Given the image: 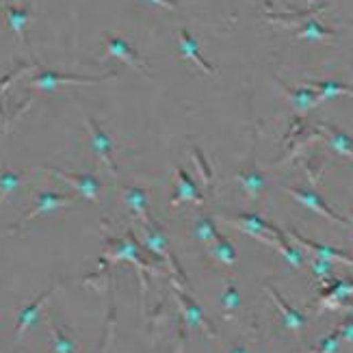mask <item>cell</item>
<instances>
[{
  "instance_id": "obj_1",
  "label": "cell",
  "mask_w": 353,
  "mask_h": 353,
  "mask_svg": "<svg viewBox=\"0 0 353 353\" xmlns=\"http://www.w3.org/2000/svg\"><path fill=\"white\" fill-rule=\"evenodd\" d=\"M143 245L137 241V236L132 232H128L124 239H104V260H111V263H117V260H128L139 271V280H141V295H145L148 288V275L145 273H161L159 263H148V260L141 256L143 254Z\"/></svg>"
},
{
  "instance_id": "obj_2",
  "label": "cell",
  "mask_w": 353,
  "mask_h": 353,
  "mask_svg": "<svg viewBox=\"0 0 353 353\" xmlns=\"http://www.w3.org/2000/svg\"><path fill=\"white\" fill-rule=\"evenodd\" d=\"M137 230H139V234H141L143 248L150 254H157L159 258L167 260V265H170L172 273L178 275V278L184 280V284H187V275H184V271L178 267V260H176V256L172 252V243H170V239H167V234H165V228L154 217H150L148 221H139V228H137Z\"/></svg>"
},
{
  "instance_id": "obj_3",
  "label": "cell",
  "mask_w": 353,
  "mask_h": 353,
  "mask_svg": "<svg viewBox=\"0 0 353 353\" xmlns=\"http://www.w3.org/2000/svg\"><path fill=\"white\" fill-rule=\"evenodd\" d=\"M117 72H106L100 76H81V74H59L52 70H39L33 79H30V89H39V91H52L59 85H96L102 81L115 79Z\"/></svg>"
},
{
  "instance_id": "obj_4",
  "label": "cell",
  "mask_w": 353,
  "mask_h": 353,
  "mask_svg": "<svg viewBox=\"0 0 353 353\" xmlns=\"http://www.w3.org/2000/svg\"><path fill=\"white\" fill-rule=\"evenodd\" d=\"M170 284H172L174 297H176L178 305H180V310H182V314H184V321H187V323H189L191 327L204 330V332L210 336V339H217V332H214L212 323L206 319V314L202 312V308H199V305L189 297L187 288H182L180 282H178L176 278H170Z\"/></svg>"
},
{
  "instance_id": "obj_5",
  "label": "cell",
  "mask_w": 353,
  "mask_h": 353,
  "mask_svg": "<svg viewBox=\"0 0 353 353\" xmlns=\"http://www.w3.org/2000/svg\"><path fill=\"white\" fill-rule=\"evenodd\" d=\"M76 202V197L74 195H68V193H59V191H41V193H37V204H35V208L30 210L28 214H24V217L15 223V225H11L7 232H5V236H9V234H13V232H18L20 228H24L28 221H33L35 217H39V214H46V212H52V210H57V208H65V206H72Z\"/></svg>"
},
{
  "instance_id": "obj_6",
  "label": "cell",
  "mask_w": 353,
  "mask_h": 353,
  "mask_svg": "<svg viewBox=\"0 0 353 353\" xmlns=\"http://www.w3.org/2000/svg\"><path fill=\"white\" fill-rule=\"evenodd\" d=\"M284 191L290 195V197H295L299 204H303L305 208H310L312 212L321 214V217H325L334 223H339V225H351V219L343 217V214H339L336 210H332L325 202H323V197H321L314 189H299V187H284Z\"/></svg>"
},
{
  "instance_id": "obj_7",
  "label": "cell",
  "mask_w": 353,
  "mask_h": 353,
  "mask_svg": "<svg viewBox=\"0 0 353 353\" xmlns=\"http://www.w3.org/2000/svg\"><path fill=\"white\" fill-rule=\"evenodd\" d=\"M353 299V278H334L323 290L319 293L316 299V310H341L343 303Z\"/></svg>"
},
{
  "instance_id": "obj_8",
  "label": "cell",
  "mask_w": 353,
  "mask_h": 353,
  "mask_svg": "<svg viewBox=\"0 0 353 353\" xmlns=\"http://www.w3.org/2000/svg\"><path fill=\"white\" fill-rule=\"evenodd\" d=\"M43 170L61 178L63 182H68L70 187H74L76 193H81L83 197L91 199V202H100V191L104 189V184L94 174H70L63 170H57V167H43Z\"/></svg>"
},
{
  "instance_id": "obj_9",
  "label": "cell",
  "mask_w": 353,
  "mask_h": 353,
  "mask_svg": "<svg viewBox=\"0 0 353 353\" xmlns=\"http://www.w3.org/2000/svg\"><path fill=\"white\" fill-rule=\"evenodd\" d=\"M104 43H106V52H104V57H102V59H106V57L121 59V61H124V63H128L130 68H134L139 74L150 76V74H148V65L143 63L141 57H139V52H137L128 41H124V39L117 37V35L104 33Z\"/></svg>"
},
{
  "instance_id": "obj_10",
  "label": "cell",
  "mask_w": 353,
  "mask_h": 353,
  "mask_svg": "<svg viewBox=\"0 0 353 353\" xmlns=\"http://www.w3.org/2000/svg\"><path fill=\"white\" fill-rule=\"evenodd\" d=\"M286 234H288L290 241H295L299 248L305 250V252H310L314 256H321V258H327V260H334V263H343V265L353 267V256L347 254V252H343V250H339V248H332V245H323V243H316L312 239H305L303 234L297 232L295 228L288 230Z\"/></svg>"
},
{
  "instance_id": "obj_11",
  "label": "cell",
  "mask_w": 353,
  "mask_h": 353,
  "mask_svg": "<svg viewBox=\"0 0 353 353\" xmlns=\"http://www.w3.org/2000/svg\"><path fill=\"white\" fill-rule=\"evenodd\" d=\"M87 130H89V137H91V148L98 152V157L104 161L106 167H109V172L113 176H117V165H115V159H113V148H115L113 139L100 128L98 121L94 117H89V115H87Z\"/></svg>"
},
{
  "instance_id": "obj_12",
  "label": "cell",
  "mask_w": 353,
  "mask_h": 353,
  "mask_svg": "<svg viewBox=\"0 0 353 353\" xmlns=\"http://www.w3.org/2000/svg\"><path fill=\"white\" fill-rule=\"evenodd\" d=\"M174 174H176V191L172 197V206H178L182 202H191L195 206H202L204 204V193L199 191V187L193 182V178L182 170V167H174Z\"/></svg>"
},
{
  "instance_id": "obj_13",
  "label": "cell",
  "mask_w": 353,
  "mask_h": 353,
  "mask_svg": "<svg viewBox=\"0 0 353 353\" xmlns=\"http://www.w3.org/2000/svg\"><path fill=\"white\" fill-rule=\"evenodd\" d=\"M57 288H59V282L50 284L48 288L43 290L41 295H37V297H35V301H33V303H28L26 308H22V310H20V314H18V323H15V343H18V341L22 339V336L26 334V330L35 323L37 316H39V312H41V308L46 305V301L50 299V295L54 293Z\"/></svg>"
},
{
  "instance_id": "obj_14",
  "label": "cell",
  "mask_w": 353,
  "mask_h": 353,
  "mask_svg": "<svg viewBox=\"0 0 353 353\" xmlns=\"http://www.w3.org/2000/svg\"><path fill=\"white\" fill-rule=\"evenodd\" d=\"M278 85L284 89V94L288 96V100L293 102L297 115H305L310 113L312 109H316V106L323 102V98L319 96V91L310 85H303V87H288L284 85L282 81H278Z\"/></svg>"
},
{
  "instance_id": "obj_15",
  "label": "cell",
  "mask_w": 353,
  "mask_h": 353,
  "mask_svg": "<svg viewBox=\"0 0 353 353\" xmlns=\"http://www.w3.org/2000/svg\"><path fill=\"white\" fill-rule=\"evenodd\" d=\"M314 137H321V139H323L332 150L339 152L341 157L353 161V137H349L341 128H336L332 124H316Z\"/></svg>"
},
{
  "instance_id": "obj_16",
  "label": "cell",
  "mask_w": 353,
  "mask_h": 353,
  "mask_svg": "<svg viewBox=\"0 0 353 353\" xmlns=\"http://www.w3.org/2000/svg\"><path fill=\"white\" fill-rule=\"evenodd\" d=\"M265 293L273 299L275 308L280 310V316H282L284 327H288L290 332H301L305 325H308V316H305L303 312H299V310H295L293 305H288V303L284 301V297H282L273 286H265Z\"/></svg>"
},
{
  "instance_id": "obj_17",
  "label": "cell",
  "mask_w": 353,
  "mask_h": 353,
  "mask_svg": "<svg viewBox=\"0 0 353 353\" xmlns=\"http://www.w3.org/2000/svg\"><path fill=\"white\" fill-rule=\"evenodd\" d=\"M178 46H180V54H182L184 59L193 61V63H195L197 68H202L204 74H208V76L214 74V68L204 59L202 50H199V43L195 41V37L189 33L187 28H180V33H178Z\"/></svg>"
},
{
  "instance_id": "obj_18",
  "label": "cell",
  "mask_w": 353,
  "mask_h": 353,
  "mask_svg": "<svg viewBox=\"0 0 353 353\" xmlns=\"http://www.w3.org/2000/svg\"><path fill=\"white\" fill-rule=\"evenodd\" d=\"M234 180L241 184V189L245 191V195H248L250 199H258L260 193L265 191V184H267L265 174L260 172L256 165H252L250 170H241V172H236Z\"/></svg>"
},
{
  "instance_id": "obj_19",
  "label": "cell",
  "mask_w": 353,
  "mask_h": 353,
  "mask_svg": "<svg viewBox=\"0 0 353 353\" xmlns=\"http://www.w3.org/2000/svg\"><path fill=\"white\" fill-rule=\"evenodd\" d=\"M124 193V202L128 204V208L132 210V214L139 221H148L152 214H150V197L148 191L141 187H124L121 189Z\"/></svg>"
},
{
  "instance_id": "obj_20",
  "label": "cell",
  "mask_w": 353,
  "mask_h": 353,
  "mask_svg": "<svg viewBox=\"0 0 353 353\" xmlns=\"http://www.w3.org/2000/svg\"><path fill=\"white\" fill-rule=\"evenodd\" d=\"M46 323H48V330H50V339H52V351L54 353H79V343L61 330L57 323H54V316L50 312H46Z\"/></svg>"
},
{
  "instance_id": "obj_21",
  "label": "cell",
  "mask_w": 353,
  "mask_h": 353,
  "mask_svg": "<svg viewBox=\"0 0 353 353\" xmlns=\"http://www.w3.org/2000/svg\"><path fill=\"white\" fill-rule=\"evenodd\" d=\"M208 252H210V256L214 260H219V263L225 265V267H234L236 265V248L232 245V241H230L228 236H223V234H219L208 245Z\"/></svg>"
},
{
  "instance_id": "obj_22",
  "label": "cell",
  "mask_w": 353,
  "mask_h": 353,
  "mask_svg": "<svg viewBox=\"0 0 353 353\" xmlns=\"http://www.w3.org/2000/svg\"><path fill=\"white\" fill-rule=\"evenodd\" d=\"M295 37H299V39H308V41H321V39L336 37V30L323 26V24H321V22L314 18V15H310V18L301 24V28L295 30Z\"/></svg>"
},
{
  "instance_id": "obj_23",
  "label": "cell",
  "mask_w": 353,
  "mask_h": 353,
  "mask_svg": "<svg viewBox=\"0 0 353 353\" xmlns=\"http://www.w3.org/2000/svg\"><path fill=\"white\" fill-rule=\"evenodd\" d=\"M305 85H310L319 91V96L325 100L330 98H339V96H349L353 98V87L345 85V83H339V81H308Z\"/></svg>"
},
{
  "instance_id": "obj_24",
  "label": "cell",
  "mask_w": 353,
  "mask_h": 353,
  "mask_svg": "<svg viewBox=\"0 0 353 353\" xmlns=\"http://www.w3.org/2000/svg\"><path fill=\"white\" fill-rule=\"evenodd\" d=\"M5 13H7L9 28L13 30L15 35H18L20 41H24V30H26L28 20H30V9L28 7H11V5H7Z\"/></svg>"
},
{
  "instance_id": "obj_25",
  "label": "cell",
  "mask_w": 353,
  "mask_h": 353,
  "mask_svg": "<svg viewBox=\"0 0 353 353\" xmlns=\"http://www.w3.org/2000/svg\"><path fill=\"white\" fill-rule=\"evenodd\" d=\"M239 303H241V295H239V288L232 280H228L225 288H223V293L219 297V305H221V312L225 319H232V314L236 312L239 308Z\"/></svg>"
},
{
  "instance_id": "obj_26",
  "label": "cell",
  "mask_w": 353,
  "mask_h": 353,
  "mask_svg": "<svg viewBox=\"0 0 353 353\" xmlns=\"http://www.w3.org/2000/svg\"><path fill=\"white\" fill-rule=\"evenodd\" d=\"M310 271H312V275L314 278L321 282V284H330L336 275H334V260H327V258H321V256H314L312 254V258H310Z\"/></svg>"
},
{
  "instance_id": "obj_27",
  "label": "cell",
  "mask_w": 353,
  "mask_h": 353,
  "mask_svg": "<svg viewBox=\"0 0 353 353\" xmlns=\"http://www.w3.org/2000/svg\"><path fill=\"white\" fill-rule=\"evenodd\" d=\"M323 9H325V5L321 3V5H316L312 9H305V11H299V13H267V20L278 22V24H295V22L303 24L305 20L310 18V15H314L316 11H323Z\"/></svg>"
},
{
  "instance_id": "obj_28",
  "label": "cell",
  "mask_w": 353,
  "mask_h": 353,
  "mask_svg": "<svg viewBox=\"0 0 353 353\" xmlns=\"http://www.w3.org/2000/svg\"><path fill=\"white\" fill-rule=\"evenodd\" d=\"M219 234H221V232L217 230V225H214V221H212L210 217H199V219L195 221V225H193V236H195L197 241L206 243V245H210Z\"/></svg>"
},
{
  "instance_id": "obj_29",
  "label": "cell",
  "mask_w": 353,
  "mask_h": 353,
  "mask_svg": "<svg viewBox=\"0 0 353 353\" xmlns=\"http://www.w3.org/2000/svg\"><path fill=\"white\" fill-rule=\"evenodd\" d=\"M22 178H24V174H20V172H9V170L0 172V202L18 191V187L22 184Z\"/></svg>"
},
{
  "instance_id": "obj_30",
  "label": "cell",
  "mask_w": 353,
  "mask_h": 353,
  "mask_svg": "<svg viewBox=\"0 0 353 353\" xmlns=\"http://www.w3.org/2000/svg\"><path fill=\"white\" fill-rule=\"evenodd\" d=\"M343 345V339H341V332L339 330H332L323 341L319 343V347L314 349V353H336Z\"/></svg>"
},
{
  "instance_id": "obj_31",
  "label": "cell",
  "mask_w": 353,
  "mask_h": 353,
  "mask_svg": "<svg viewBox=\"0 0 353 353\" xmlns=\"http://www.w3.org/2000/svg\"><path fill=\"white\" fill-rule=\"evenodd\" d=\"M191 157H193V161H195L197 172L202 174V178H204V184H206V187H212V172H210V167H208L204 154L199 152V148H193V150H191Z\"/></svg>"
},
{
  "instance_id": "obj_32",
  "label": "cell",
  "mask_w": 353,
  "mask_h": 353,
  "mask_svg": "<svg viewBox=\"0 0 353 353\" xmlns=\"http://www.w3.org/2000/svg\"><path fill=\"white\" fill-rule=\"evenodd\" d=\"M341 332V339L343 343H353V312H347V316L339 323V327H336Z\"/></svg>"
},
{
  "instance_id": "obj_33",
  "label": "cell",
  "mask_w": 353,
  "mask_h": 353,
  "mask_svg": "<svg viewBox=\"0 0 353 353\" xmlns=\"http://www.w3.org/2000/svg\"><path fill=\"white\" fill-rule=\"evenodd\" d=\"M152 5H159L163 9H176L178 7V0H150Z\"/></svg>"
},
{
  "instance_id": "obj_34",
  "label": "cell",
  "mask_w": 353,
  "mask_h": 353,
  "mask_svg": "<svg viewBox=\"0 0 353 353\" xmlns=\"http://www.w3.org/2000/svg\"><path fill=\"white\" fill-rule=\"evenodd\" d=\"M228 353H250V351H248V347H245V345H234Z\"/></svg>"
},
{
  "instance_id": "obj_35",
  "label": "cell",
  "mask_w": 353,
  "mask_h": 353,
  "mask_svg": "<svg viewBox=\"0 0 353 353\" xmlns=\"http://www.w3.org/2000/svg\"><path fill=\"white\" fill-rule=\"evenodd\" d=\"M343 312H353V299H349V301H345L343 303V308H341Z\"/></svg>"
},
{
  "instance_id": "obj_36",
  "label": "cell",
  "mask_w": 353,
  "mask_h": 353,
  "mask_svg": "<svg viewBox=\"0 0 353 353\" xmlns=\"http://www.w3.org/2000/svg\"><path fill=\"white\" fill-rule=\"evenodd\" d=\"M351 241H353V219H351Z\"/></svg>"
},
{
  "instance_id": "obj_37",
  "label": "cell",
  "mask_w": 353,
  "mask_h": 353,
  "mask_svg": "<svg viewBox=\"0 0 353 353\" xmlns=\"http://www.w3.org/2000/svg\"><path fill=\"white\" fill-rule=\"evenodd\" d=\"M7 3H13V0H7Z\"/></svg>"
},
{
  "instance_id": "obj_38",
  "label": "cell",
  "mask_w": 353,
  "mask_h": 353,
  "mask_svg": "<svg viewBox=\"0 0 353 353\" xmlns=\"http://www.w3.org/2000/svg\"><path fill=\"white\" fill-rule=\"evenodd\" d=\"M351 26H353V22H351Z\"/></svg>"
},
{
  "instance_id": "obj_39",
  "label": "cell",
  "mask_w": 353,
  "mask_h": 353,
  "mask_svg": "<svg viewBox=\"0 0 353 353\" xmlns=\"http://www.w3.org/2000/svg\"><path fill=\"white\" fill-rule=\"evenodd\" d=\"M0 3H3V0H0Z\"/></svg>"
}]
</instances>
